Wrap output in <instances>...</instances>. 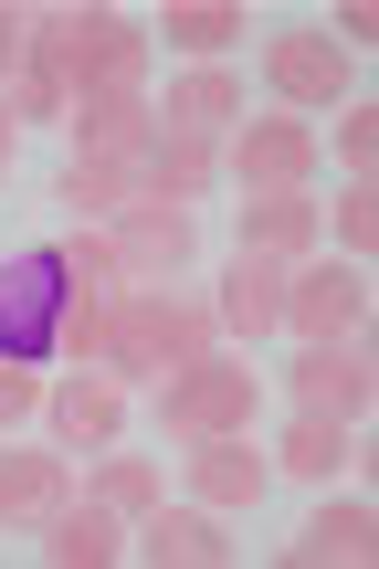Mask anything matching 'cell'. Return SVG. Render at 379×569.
Instances as JSON below:
<instances>
[{
    "instance_id": "24",
    "label": "cell",
    "mask_w": 379,
    "mask_h": 569,
    "mask_svg": "<svg viewBox=\"0 0 379 569\" xmlns=\"http://www.w3.org/2000/svg\"><path fill=\"white\" fill-rule=\"evenodd\" d=\"M106 306H117V284H74V296H63V327H53V359H96L106 348Z\"/></svg>"
},
{
    "instance_id": "2",
    "label": "cell",
    "mask_w": 379,
    "mask_h": 569,
    "mask_svg": "<svg viewBox=\"0 0 379 569\" xmlns=\"http://www.w3.org/2000/svg\"><path fill=\"white\" fill-rule=\"evenodd\" d=\"M32 63L63 84V106H74L84 84L148 74V32L127 11H53V21H32Z\"/></svg>"
},
{
    "instance_id": "30",
    "label": "cell",
    "mask_w": 379,
    "mask_h": 569,
    "mask_svg": "<svg viewBox=\"0 0 379 569\" xmlns=\"http://www.w3.org/2000/svg\"><path fill=\"white\" fill-rule=\"evenodd\" d=\"M21 63H32V21L0 11V74H21Z\"/></svg>"
},
{
    "instance_id": "32",
    "label": "cell",
    "mask_w": 379,
    "mask_h": 569,
    "mask_svg": "<svg viewBox=\"0 0 379 569\" xmlns=\"http://www.w3.org/2000/svg\"><path fill=\"white\" fill-rule=\"evenodd\" d=\"M0 180H11V106H0Z\"/></svg>"
},
{
    "instance_id": "3",
    "label": "cell",
    "mask_w": 379,
    "mask_h": 569,
    "mask_svg": "<svg viewBox=\"0 0 379 569\" xmlns=\"http://www.w3.org/2000/svg\"><path fill=\"white\" fill-rule=\"evenodd\" d=\"M263 411V369L253 359H190L159 390V432L169 443H211V432H253Z\"/></svg>"
},
{
    "instance_id": "28",
    "label": "cell",
    "mask_w": 379,
    "mask_h": 569,
    "mask_svg": "<svg viewBox=\"0 0 379 569\" xmlns=\"http://www.w3.org/2000/svg\"><path fill=\"white\" fill-rule=\"evenodd\" d=\"M338 159H348V180H369V159H379V117L369 106H338Z\"/></svg>"
},
{
    "instance_id": "23",
    "label": "cell",
    "mask_w": 379,
    "mask_h": 569,
    "mask_svg": "<svg viewBox=\"0 0 379 569\" xmlns=\"http://www.w3.org/2000/svg\"><path fill=\"white\" fill-rule=\"evenodd\" d=\"M159 32L180 42V53H200V63H211L221 42H232V32H253V21H242L232 0H169V21H159Z\"/></svg>"
},
{
    "instance_id": "9",
    "label": "cell",
    "mask_w": 379,
    "mask_h": 569,
    "mask_svg": "<svg viewBox=\"0 0 379 569\" xmlns=\"http://www.w3.org/2000/svg\"><path fill=\"white\" fill-rule=\"evenodd\" d=\"M232 180L242 190H306L317 180V127L306 117H253L232 138Z\"/></svg>"
},
{
    "instance_id": "29",
    "label": "cell",
    "mask_w": 379,
    "mask_h": 569,
    "mask_svg": "<svg viewBox=\"0 0 379 569\" xmlns=\"http://www.w3.org/2000/svg\"><path fill=\"white\" fill-rule=\"evenodd\" d=\"M32 411H42V380L0 359V432H11V422H32Z\"/></svg>"
},
{
    "instance_id": "20",
    "label": "cell",
    "mask_w": 379,
    "mask_h": 569,
    "mask_svg": "<svg viewBox=\"0 0 379 569\" xmlns=\"http://www.w3.org/2000/svg\"><path fill=\"white\" fill-rule=\"evenodd\" d=\"M221 117H242V74H232V63L180 74V84H169V106H159V127H190V138H211Z\"/></svg>"
},
{
    "instance_id": "7",
    "label": "cell",
    "mask_w": 379,
    "mask_h": 569,
    "mask_svg": "<svg viewBox=\"0 0 379 569\" xmlns=\"http://www.w3.org/2000/svg\"><path fill=\"white\" fill-rule=\"evenodd\" d=\"M190 253H200V222H190V201H127L117 211V264L127 274H190Z\"/></svg>"
},
{
    "instance_id": "15",
    "label": "cell",
    "mask_w": 379,
    "mask_h": 569,
    "mask_svg": "<svg viewBox=\"0 0 379 569\" xmlns=\"http://www.w3.org/2000/svg\"><path fill=\"white\" fill-rule=\"evenodd\" d=\"M53 190H63L74 211H127V201H148V159H117V148H74Z\"/></svg>"
},
{
    "instance_id": "5",
    "label": "cell",
    "mask_w": 379,
    "mask_h": 569,
    "mask_svg": "<svg viewBox=\"0 0 379 569\" xmlns=\"http://www.w3.org/2000/svg\"><path fill=\"white\" fill-rule=\"evenodd\" d=\"M63 127H74V148H117V159H148V148H159V106H148V74L84 84V96L63 106Z\"/></svg>"
},
{
    "instance_id": "17",
    "label": "cell",
    "mask_w": 379,
    "mask_h": 569,
    "mask_svg": "<svg viewBox=\"0 0 379 569\" xmlns=\"http://www.w3.org/2000/svg\"><path fill=\"white\" fill-rule=\"evenodd\" d=\"M138 549L148 559H180V569H221V559H232V538H221V517L211 507H148V538H138Z\"/></svg>"
},
{
    "instance_id": "4",
    "label": "cell",
    "mask_w": 379,
    "mask_h": 569,
    "mask_svg": "<svg viewBox=\"0 0 379 569\" xmlns=\"http://www.w3.org/2000/svg\"><path fill=\"white\" fill-rule=\"evenodd\" d=\"M63 296H74V253H63V243H32V253L0 264V359H11V369L53 359Z\"/></svg>"
},
{
    "instance_id": "26",
    "label": "cell",
    "mask_w": 379,
    "mask_h": 569,
    "mask_svg": "<svg viewBox=\"0 0 379 569\" xmlns=\"http://www.w3.org/2000/svg\"><path fill=\"white\" fill-rule=\"evenodd\" d=\"M369 243H379V190H369V180H348V190H338V253L359 264Z\"/></svg>"
},
{
    "instance_id": "31",
    "label": "cell",
    "mask_w": 379,
    "mask_h": 569,
    "mask_svg": "<svg viewBox=\"0 0 379 569\" xmlns=\"http://www.w3.org/2000/svg\"><path fill=\"white\" fill-rule=\"evenodd\" d=\"M369 32H379V11H369V0H348V11H338V32H327V42H338V53H359Z\"/></svg>"
},
{
    "instance_id": "11",
    "label": "cell",
    "mask_w": 379,
    "mask_h": 569,
    "mask_svg": "<svg viewBox=\"0 0 379 569\" xmlns=\"http://www.w3.org/2000/svg\"><path fill=\"white\" fill-rule=\"evenodd\" d=\"M369 338H317L296 359V411H338V422H359L369 411Z\"/></svg>"
},
{
    "instance_id": "13",
    "label": "cell",
    "mask_w": 379,
    "mask_h": 569,
    "mask_svg": "<svg viewBox=\"0 0 379 569\" xmlns=\"http://www.w3.org/2000/svg\"><path fill=\"white\" fill-rule=\"evenodd\" d=\"M242 253L306 264V253H317V201H306V190H253V201H242Z\"/></svg>"
},
{
    "instance_id": "16",
    "label": "cell",
    "mask_w": 379,
    "mask_h": 569,
    "mask_svg": "<svg viewBox=\"0 0 379 569\" xmlns=\"http://www.w3.org/2000/svg\"><path fill=\"white\" fill-rule=\"evenodd\" d=\"M285 559H338V569L379 559V507H369V496H338V507H317V517H306V538H296Z\"/></svg>"
},
{
    "instance_id": "21",
    "label": "cell",
    "mask_w": 379,
    "mask_h": 569,
    "mask_svg": "<svg viewBox=\"0 0 379 569\" xmlns=\"http://www.w3.org/2000/svg\"><path fill=\"white\" fill-rule=\"evenodd\" d=\"M63 507V453H0V517H53Z\"/></svg>"
},
{
    "instance_id": "10",
    "label": "cell",
    "mask_w": 379,
    "mask_h": 569,
    "mask_svg": "<svg viewBox=\"0 0 379 569\" xmlns=\"http://www.w3.org/2000/svg\"><path fill=\"white\" fill-rule=\"evenodd\" d=\"M263 486H275V465L253 453V432H211V443H190V496H200L211 517L263 507Z\"/></svg>"
},
{
    "instance_id": "1",
    "label": "cell",
    "mask_w": 379,
    "mask_h": 569,
    "mask_svg": "<svg viewBox=\"0 0 379 569\" xmlns=\"http://www.w3.org/2000/svg\"><path fill=\"white\" fill-rule=\"evenodd\" d=\"M106 380H148V369H190V359H211V306H190V296H117L106 306Z\"/></svg>"
},
{
    "instance_id": "27",
    "label": "cell",
    "mask_w": 379,
    "mask_h": 569,
    "mask_svg": "<svg viewBox=\"0 0 379 569\" xmlns=\"http://www.w3.org/2000/svg\"><path fill=\"white\" fill-rule=\"evenodd\" d=\"M0 106H11V127H21V117H63V84L42 74V63H21V74H11V96H0Z\"/></svg>"
},
{
    "instance_id": "8",
    "label": "cell",
    "mask_w": 379,
    "mask_h": 569,
    "mask_svg": "<svg viewBox=\"0 0 379 569\" xmlns=\"http://www.w3.org/2000/svg\"><path fill=\"white\" fill-rule=\"evenodd\" d=\"M348 74H359V63L327 32H275L263 42V84H275L285 106H348Z\"/></svg>"
},
{
    "instance_id": "6",
    "label": "cell",
    "mask_w": 379,
    "mask_h": 569,
    "mask_svg": "<svg viewBox=\"0 0 379 569\" xmlns=\"http://www.w3.org/2000/svg\"><path fill=\"white\" fill-rule=\"evenodd\" d=\"M285 327H296L306 348H317V338H359V327H369L359 264H296V274H285Z\"/></svg>"
},
{
    "instance_id": "18",
    "label": "cell",
    "mask_w": 379,
    "mask_h": 569,
    "mask_svg": "<svg viewBox=\"0 0 379 569\" xmlns=\"http://www.w3.org/2000/svg\"><path fill=\"white\" fill-rule=\"evenodd\" d=\"M211 180H221V148L190 138V127H159V148H148V201H200Z\"/></svg>"
},
{
    "instance_id": "12",
    "label": "cell",
    "mask_w": 379,
    "mask_h": 569,
    "mask_svg": "<svg viewBox=\"0 0 379 569\" xmlns=\"http://www.w3.org/2000/svg\"><path fill=\"white\" fill-rule=\"evenodd\" d=\"M42 411H53V443H74V453H106V443H117V422H127V380H106V369L84 380V369H74V380H63Z\"/></svg>"
},
{
    "instance_id": "22",
    "label": "cell",
    "mask_w": 379,
    "mask_h": 569,
    "mask_svg": "<svg viewBox=\"0 0 379 569\" xmlns=\"http://www.w3.org/2000/svg\"><path fill=\"white\" fill-rule=\"evenodd\" d=\"M275 465L285 475H338L348 465V422H338V411H296L285 443H275Z\"/></svg>"
},
{
    "instance_id": "14",
    "label": "cell",
    "mask_w": 379,
    "mask_h": 569,
    "mask_svg": "<svg viewBox=\"0 0 379 569\" xmlns=\"http://www.w3.org/2000/svg\"><path fill=\"white\" fill-rule=\"evenodd\" d=\"M117 549H127V517L106 507V496H84V507L63 496V507L42 517V559H63V569H106Z\"/></svg>"
},
{
    "instance_id": "25",
    "label": "cell",
    "mask_w": 379,
    "mask_h": 569,
    "mask_svg": "<svg viewBox=\"0 0 379 569\" xmlns=\"http://www.w3.org/2000/svg\"><path fill=\"white\" fill-rule=\"evenodd\" d=\"M96 496H106V507H117V517H148V507H159V475H148L138 453H106V475H96Z\"/></svg>"
},
{
    "instance_id": "19",
    "label": "cell",
    "mask_w": 379,
    "mask_h": 569,
    "mask_svg": "<svg viewBox=\"0 0 379 569\" xmlns=\"http://www.w3.org/2000/svg\"><path fill=\"white\" fill-rule=\"evenodd\" d=\"M221 327H232V338H263V327H285V264L242 253V264L221 274Z\"/></svg>"
}]
</instances>
